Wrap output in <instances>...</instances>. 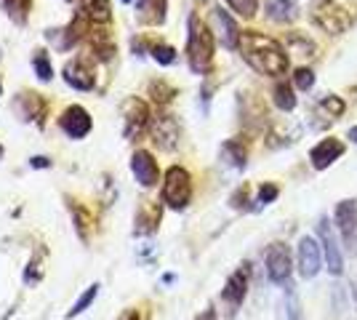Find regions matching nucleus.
I'll list each match as a JSON object with an SVG mask.
<instances>
[{
    "label": "nucleus",
    "instance_id": "nucleus-1",
    "mask_svg": "<svg viewBox=\"0 0 357 320\" xmlns=\"http://www.w3.org/2000/svg\"><path fill=\"white\" fill-rule=\"evenodd\" d=\"M238 48L243 51V59L248 61L256 73H261V75L278 77L288 73V54L283 51V46L278 40L267 38V35H261V32H243Z\"/></svg>",
    "mask_w": 357,
    "mask_h": 320
},
{
    "label": "nucleus",
    "instance_id": "nucleus-2",
    "mask_svg": "<svg viewBox=\"0 0 357 320\" xmlns=\"http://www.w3.org/2000/svg\"><path fill=\"white\" fill-rule=\"evenodd\" d=\"M187 59L192 73L203 75L213 61V32L208 30L206 22H200V16H190V38H187Z\"/></svg>",
    "mask_w": 357,
    "mask_h": 320
},
{
    "label": "nucleus",
    "instance_id": "nucleus-3",
    "mask_svg": "<svg viewBox=\"0 0 357 320\" xmlns=\"http://www.w3.org/2000/svg\"><path fill=\"white\" fill-rule=\"evenodd\" d=\"M190 198H192V179H190L187 168L171 166L163 179V200L171 208L181 211L190 206Z\"/></svg>",
    "mask_w": 357,
    "mask_h": 320
},
{
    "label": "nucleus",
    "instance_id": "nucleus-4",
    "mask_svg": "<svg viewBox=\"0 0 357 320\" xmlns=\"http://www.w3.org/2000/svg\"><path fill=\"white\" fill-rule=\"evenodd\" d=\"M312 22L328 35H344L352 27V16L347 14L339 3H331V0H323V3L314 6Z\"/></svg>",
    "mask_w": 357,
    "mask_h": 320
},
{
    "label": "nucleus",
    "instance_id": "nucleus-5",
    "mask_svg": "<svg viewBox=\"0 0 357 320\" xmlns=\"http://www.w3.org/2000/svg\"><path fill=\"white\" fill-rule=\"evenodd\" d=\"M264 264H267V277L272 283L283 286L285 280L291 277V251L285 243H272L267 248V257H264Z\"/></svg>",
    "mask_w": 357,
    "mask_h": 320
},
{
    "label": "nucleus",
    "instance_id": "nucleus-6",
    "mask_svg": "<svg viewBox=\"0 0 357 320\" xmlns=\"http://www.w3.org/2000/svg\"><path fill=\"white\" fill-rule=\"evenodd\" d=\"M336 227L342 232V241L349 251H355L357 245V200H342L336 206Z\"/></svg>",
    "mask_w": 357,
    "mask_h": 320
},
{
    "label": "nucleus",
    "instance_id": "nucleus-7",
    "mask_svg": "<svg viewBox=\"0 0 357 320\" xmlns=\"http://www.w3.org/2000/svg\"><path fill=\"white\" fill-rule=\"evenodd\" d=\"M323 259H326L323 245L310 235L301 238V243H298V273H301V277H314L323 267Z\"/></svg>",
    "mask_w": 357,
    "mask_h": 320
},
{
    "label": "nucleus",
    "instance_id": "nucleus-8",
    "mask_svg": "<svg viewBox=\"0 0 357 320\" xmlns=\"http://www.w3.org/2000/svg\"><path fill=\"white\" fill-rule=\"evenodd\" d=\"M317 232H320V243H323V257H326L328 273L339 277V275L344 273V257H342V248H339V241H336L333 232H331L328 219H320Z\"/></svg>",
    "mask_w": 357,
    "mask_h": 320
},
{
    "label": "nucleus",
    "instance_id": "nucleus-9",
    "mask_svg": "<svg viewBox=\"0 0 357 320\" xmlns=\"http://www.w3.org/2000/svg\"><path fill=\"white\" fill-rule=\"evenodd\" d=\"M59 125H61V131L67 134V137H73V139H83V137H89V131H91V115L83 109L80 105H73V107H67L64 112H61V118H59Z\"/></svg>",
    "mask_w": 357,
    "mask_h": 320
},
{
    "label": "nucleus",
    "instance_id": "nucleus-10",
    "mask_svg": "<svg viewBox=\"0 0 357 320\" xmlns=\"http://www.w3.org/2000/svg\"><path fill=\"white\" fill-rule=\"evenodd\" d=\"M123 118H126V137L134 139L139 137L144 128H147L149 123V109L147 105L142 102V99H128L126 105H123Z\"/></svg>",
    "mask_w": 357,
    "mask_h": 320
},
{
    "label": "nucleus",
    "instance_id": "nucleus-11",
    "mask_svg": "<svg viewBox=\"0 0 357 320\" xmlns=\"http://www.w3.org/2000/svg\"><path fill=\"white\" fill-rule=\"evenodd\" d=\"M248 280H251V267L248 264H240L238 270L229 275V280H227V286L222 291L224 302H229L232 307L243 305V299L248 294Z\"/></svg>",
    "mask_w": 357,
    "mask_h": 320
},
{
    "label": "nucleus",
    "instance_id": "nucleus-12",
    "mask_svg": "<svg viewBox=\"0 0 357 320\" xmlns=\"http://www.w3.org/2000/svg\"><path fill=\"white\" fill-rule=\"evenodd\" d=\"M131 171H134L136 182L142 184V187H155L158 179H160L158 163H155V158L147 150H136L134 158H131Z\"/></svg>",
    "mask_w": 357,
    "mask_h": 320
},
{
    "label": "nucleus",
    "instance_id": "nucleus-13",
    "mask_svg": "<svg viewBox=\"0 0 357 320\" xmlns=\"http://www.w3.org/2000/svg\"><path fill=\"white\" fill-rule=\"evenodd\" d=\"M344 155V144L339 139H323L320 144H314L312 153H310V160H312V168L317 171H326L331 163H336Z\"/></svg>",
    "mask_w": 357,
    "mask_h": 320
},
{
    "label": "nucleus",
    "instance_id": "nucleus-14",
    "mask_svg": "<svg viewBox=\"0 0 357 320\" xmlns=\"http://www.w3.org/2000/svg\"><path fill=\"white\" fill-rule=\"evenodd\" d=\"M213 24H216V30H219V40H222L227 48H238L240 46V27L235 24V19L227 14L224 8H216L213 11Z\"/></svg>",
    "mask_w": 357,
    "mask_h": 320
},
{
    "label": "nucleus",
    "instance_id": "nucleus-15",
    "mask_svg": "<svg viewBox=\"0 0 357 320\" xmlns=\"http://www.w3.org/2000/svg\"><path fill=\"white\" fill-rule=\"evenodd\" d=\"M64 80L77 91H91L93 89V70L86 64V59H75L73 64L64 67Z\"/></svg>",
    "mask_w": 357,
    "mask_h": 320
},
{
    "label": "nucleus",
    "instance_id": "nucleus-16",
    "mask_svg": "<svg viewBox=\"0 0 357 320\" xmlns=\"http://www.w3.org/2000/svg\"><path fill=\"white\" fill-rule=\"evenodd\" d=\"M152 134H155V142H158L163 150H174V147H176V142H178V125H176L174 118L163 115V118H158V121H155Z\"/></svg>",
    "mask_w": 357,
    "mask_h": 320
},
{
    "label": "nucleus",
    "instance_id": "nucleus-17",
    "mask_svg": "<svg viewBox=\"0 0 357 320\" xmlns=\"http://www.w3.org/2000/svg\"><path fill=\"white\" fill-rule=\"evenodd\" d=\"M267 16L278 24H288L298 16V0H267Z\"/></svg>",
    "mask_w": 357,
    "mask_h": 320
},
{
    "label": "nucleus",
    "instance_id": "nucleus-18",
    "mask_svg": "<svg viewBox=\"0 0 357 320\" xmlns=\"http://www.w3.org/2000/svg\"><path fill=\"white\" fill-rule=\"evenodd\" d=\"M165 8H168L165 0H139V6H136L139 22H144V24H163Z\"/></svg>",
    "mask_w": 357,
    "mask_h": 320
},
{
    "label": "nucleus",
    "instance_id": "nucleus-19",
    "mask_svg": "<svg viewBox=\"0 0 357 320\" xmlns=\"http://www.w3.org/2000/svg\"><path fill=\"white\" fill-rule=\"evenodd\" d=\"M158 222H160V206L152 203V200H144L139 213H136V229L139 232H152L158 227Z\"/></svg>",
    "mask_w": 357,
    "mask_h": 320
},
{
    "label": "nucleus",
    "instance_id": "nucleus-20",
    "mask_svg": "<svg viewBox=\"0 0 357 320\" xmlns=\"http://www.w3.org/2000/svg\"><path fill=\"white\" fill-rule=\"evenodd\" d=\"M222 155H224V160H229V166L243 168L245 160H248V147H245L243 139H229L222 147Z\"/></svg>",
    "mask_w": 357,
    "mask_h": 320
},
{
    "label": "nucleus",
    "instance_id": "nucleus-21",
    "mask_svg": "<svg viewBox=\"0 0 357 320\" xmlns=\"http://www.w3.org/2000/svg\"><path fill=\"white\" fill-rule=\"evenodd\" d=\"M80 11L89 16L91 22H109L112 19L109 0H80Z\"/></svg>",
    "mask_w": 357,
    "mask_h": 320
},
{
    "label": "nucleus",
    "instance_id": "nucleus-22",
    "mask_svg": "<svg viewBox=\"0 0 357 320\" xmlns=\"http://www.w3.org/2000/svg\"><path fill=\"white\" fill-rule=\"evenodd\" d=\"M19 102H24V105H27V109H22V112H19V118H22V121H38V118H43L45 102L38 96V93H19Z\"/></svg>",
    "mask_w": 357,
    "mask_h": 320
},
{
    "label": "nucleus",
    "instance_id": "nucleus-23",
    "mask_svg": "<svg viewBox=\"0 0 357 320\" xmlns=\"http://www.w3.org/2000/svg\"><path fill=\"white\" fill-rule=\"evenodd\" d=\"M288 51H291L294 56L310 59V56H314V43L307 35H301V32H291V35H288Z\"/></svg>",
    "mask_w": 357,
    "mask_h": 320
},
{
    "label": "nucleus",
    "instance_id": "nucleus-24",
    "mask_svg": "<svg viewBox=\"0 0 357 320\" xmlns=\"http://www.w3.org/2000/svg\"><path fill=\"white\" fill-rule=\"evenodd\" d=\"M272 96H275L278 109H283V112H291V109L296 107V93H294V89H291V83H285V80H280V83L275 86Z\"/></svg>",
    "mask_w": 357,
    "mask_h": 320
},
{
    "label": "nucleus",
    "instance_id": "nucleus-25",
    "mask_svg": "<svg viewBox=\"0 0 357 320\" xmlns=\"http://www.w3.org/2000/svg\"><path fill=\"white\" fill-rule=\"evenodd\" d=\"M96 296H99V283H93V286H89V289H86V294H83V296H80V299L73 305V310L67 312V318H77L80 312H86V310L93 305V299H96Z\"/></svg>",
    "mask_w": 357,
    "mask_h": 320
},
{
    "label": "nucleus",
    "instance_id": "nucleus-26",
    "mask_svg": "<svg viewBox=\"0 0 357 320\" xmlns=\"http://www.w3.org/2000/svg\"><path fill=\"white\" fill-rule=\"evenodd\" d=\"M70 211H73V216H75V229H77V235L86 241V238H89V227H91V222H93V219H91L89 211H83L77 203H70Z\"/></svg>",
    "mask_w": 357,
    "mask_h": 320
},
{
    "label": "nucleus",
    "instance_id": "nucleus-27",
    "mask_svg": "<svg viewBox=\"0 0 357 320\" xmlns=\"http://www.w3.org/2000/svg\"><path fill=\"white\" fill-rule=\"evenodd\" d=\"M6 3V11H8V16L14 19V22H24L27 19V11H30L32 0H3Z\"/></svg>",
    "mask_w": 357,
    "mask_h": 320
},
{
    "label": "nucleus",
    "instance_id": "nucleus-28",
    "mask_svg": "<svg viewBox=\"0 0 357 320\" xmlns=\"http://www.w3.org/2000/svg\"><path fill=\"white\" fill-rule=\"evenodd\" d=\"M320 109H326L328 115L336 121V118H342V115H344L347 105H344L339 96H323V99H320Z\"/></svg>",
    "mask_w": 357,
    "mask_h": 320
},
{
    "label": "nucleus",
    "instance_id": "nucleus-29",
    "mask_svg": "<svg viewBox=\"0 0 357 320\" xmlns=\"http://www.w3.org/2000/svg\"><path fill=\"white\" fill-rule=\"evenodd\" d=\"M227 3H229L232 11H238V14L245 16V19L256 16V11H259V0H227Z\"/></svg>",
    "mask_w": 357,
    "mask_h": 320
},
{
    "label": "nucleus",
    "instance_id": "nucleus-30",
    "mask_svg": "<svg viewBox=\"0 0 357 320\" xmlns=\"http://www.w3.org/2000/svg\"><path fill=\"white\" fill-rule=\"evenodd\" d=\"M32 67H35V73H38V77H40V80H51V77H54L51 61H48V56H45L43 51H38V54H35V59H32Z\"/></svg>",
    "mask_w": 357,
    "mask_h": 320
},
{
    "label": "nucleus",
    "instance_id": "nucleus-31",
    "mask_svg": "<svg viewBox=\"0 0 357 320\" xmlns=\"http://www.w3.org/2000/svg\"><path fill=\"white\" fill-rule=\"evenodd\" d=\"M294 83H296V89H301V91H310L314 86V73L307 70V67H298L296 73H294Z\"/></svg>",
    "mask_w": 357,
    "mask_h": 320
},
{
    "label": "nucleus",
    "instance_id": "nucleus-32",
    "mask_svg": "<svg viewBox=\"0 0 357 320\" xmlns=\"http://www.w3.org/2000/svg\"><path fill=\"white\" fill-rule=\"evenodd\" d=\"M152 56H155L158 64H174L176 61V51L171 46H155L152 48Z\"/></svg>",
    "mask_w": 357,
    "mask_h": 320
},
{
    "label": "nucleus",
    "instance_id": "nucleus-33",
    "mask_svg": "<svg viewBox=\"0 0 357 320\" xmlns=\"http://www.w3.org/2000/svg\"><path fill=\"white\" fill-rule=\"evenodd\" d=\"M149 91H152V96H155V102H171V96L176 93L171 86H165V83H160V80H158V83H152V86H149Z\"/></svg>",
    "mask_w": 357,
    "mask_h": 320
},
{
    "label": "nucleus",
    "instance_id": "nucleus-34",
    "mask_svg": "<svg viewBox=\"0 0 357 320\" xmlns=\"http://www.w3.org/2000/svg\"><path fill=\"white\" fill-rule=\"evenodd\" d=\"M278 192H280V190H278L275 184H264V187L259 190V203H264V206H267V203H272V200L278 198Z\"/></svg>",
    "mask_w": 357,
    "mask_h": 320
},
{
    "label": "nucleus",
    "instance_id": "nucleus-35",
    "mask_svg": "<svg viewBox=\"0 0 357 320\" xmlns=\"http://www.w3.org/2000/svg\"><path fill=\"white\" fill-rule=\"evenodd\" d=\"M288 320H298V305L294 291H288Z\"/></svg>",
    "mask_w": 357,
    "mask_h": 320
},
{
    "label": "nucleus",
    "instance_id": "nucleus-36",
    "mask_svg": "<svg viewBox=\"0 0 357 320\" xmlns=\"http://www.w3.org/2000/svg\"><path fill=\"white\" fill-rule=\"evenodd\" d=\"M32 168H51V160L48 158H43V155H38V158H32L30 160Z\"/></svg>",
    "mask_w": 357,
    "mask_h": 320
},
{
    "label": "nucleus",
    "instance_id": "nucleus-37",
    "mask_svg": "<svg viewBox=\"0 0 357 320\" xmlns=\"http://www.w3.org/2000/svg\"><path fill=\"white\" fill-rule=\"evenodd\" d=\"M347 137H349L357 144V125H352V128H349V134H347Z\"/></svg>",
    "mask_w": 357,
    "mask_h": 320
},
{
    "label": "nucleus",
    "instance_id": "nucleus-38",
    "mask_svg": "<svg viewBox=\"0 0 357 320\" xmlns=\"http://www.w3.org/2000/svg\"><path fill=\"white\" fill-rule=\"evenodd\" d=\"M120 320H139V315H136V312H126Z\"/></svg>",
    "mask_w": 357,
    "mask_h": 320
},
{
    "label": "nucleus",
    "instance_id": "nucleus-39",
    "mask_svg": "<svg viewBox=\"0 0 357 320\" xmlns=\"http://www.w3.org/2000/svg\"><path fill=\"white\" fill-rule=\"evenodd\" d=\"M203 320H213V310H208V312L203 315Z\"/></svg>",
    "mask_w": 357,
    "mask_h": 320
},
{
    "label": "nucleus",
    "instance_id": "nucleus-40",
    "mask_svg": "<svg viewBox=\"0 0 357 320\" xmlns=\"http://www.w3.org/2000/svg\"><path fill=\"white\" fill-rule=\"evenodd\" d=\"M123 3H131V0H123Z\"/></svg>",
    "mask_w": 357,
    "mask_h": 320
},
{
    "label": "nucleus",
    "instance_id": "nucleus-41",
    "mask_svg": "<svg viewBox=\"0 0 357 320\" xmlns=\"http://www.w3.org/2000/svg\"><path fill=\"white\" fill-rule=\"evenodd\" d=\"M0 93H3V89H0Z\"/></svg>",
    "mask_w": 357,
    "mask_h": 320
}]
</instances>
